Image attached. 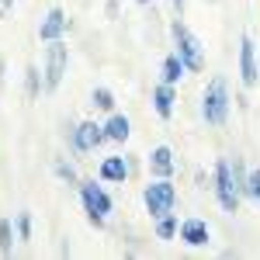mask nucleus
<instances>
[{"instance_id":"nucleus-1","label":"nucleus","mask_w":260,"mask_h":260,"mask_svg":"<svg viewBox=\"0 0 260 260\" xmlns=\"http://www.w3.org/2000/svg\"><path fill=\"white\" fill-rule=\"evenodd\" d=\"M198 115L208 128H225L229 125V118H233V90H229L225 77H212L205 83L198 101Z\"/></svg>"},{"instance_id":"nucleus-2","label":"nucleus","mask_w":260,"mask_h":260,"mask_svg":"<svg viewBox=\"0 0 260 260\" xmlns=\"http://www.w3.org/2000/svg\"><path fill=\"white\" fill-rule=\"evenodd\" d=\"M77 198H80V208H83V215H87V222L94 229H108V219L115 212V198H111L108 184L101 177H80Z\"/></svg>"},{"instance_id":"nucleus-3","label":"nucleus","mask_w":260,"mask_h":260,"mask_svg":"<svg viewBox=\"0 0 260 260\" xmlns=\"http://www.w3.org/2000/svg\"><path fill=\"white\" fill-rule=\"evenodd\" d=\"M62 142L73 156H94L98 149L111 146L108 132H104V121L98 118H83V121H66L62 125Z\"/></svg>"},{"instance_id":"nucleus-4","label":"nucleus","mask_w":260,"mask_h":260,"mask_svg":"<svg viewBox=\"0 0 260 260\" xmlns=\"http://www.w3.org/2000/svg\"><path fill=\"white\" fill-rule=\"evenodd\" d=\"M212 194H215V205L225 215H236L243 208V191L236 177H233V167H229V156H219L215 167H212Z\"/></svg>"},{"instance_id":"nucleus-5","label":"nucleus","mask_w":260,"mask_h":260,"mask_svg":"<svg viewBox=\"0 0 260 260\" xmlns=\"http://www.w3.org/2000/svg\"><path fill=\"white\" fill-rule=\"evenodd\" d=\"M170 42H174V52L184 59L187 73H205V45H201V39L187 28L184 18L170 21Z\"/></svg>"},{"instance_id":"nucleus-6","label":"nucleus","mask_w":260,"mask_h":260,"mask_svg":"<svg viewBox=\"0 0 260 260\" xmlns=\"http://www.w3.org/2000/svg\"><path fill=\"white\" fill-rule=\"evenodd\" d=\"M177 205H180V191L174 177H153L149 184H142V208L149 212V219L177 212Z\"/></svg>"},{"instance_id":"nucleus-7","label":"nucleus","mask_w":260,"mask_h":260,"mask_svg":"<svg viewBox=\"0 0 260 260\" xmlns=\"http://www.w3.org/2000/svg\"><path fill=\"white\" fill-rule=\"evenodd\" d=\"M42 73H45L49 94H56L62 87V80H66V73H70V45H66V39L45 45V52H42Z\"/></svg>"},{"instance_id":"nucleus-8","label":"nucleus","mask_w":260,"mask_h":260,"mask_svg":"<svg viewBox=\"0 0 260 260\" xmlns=\"http://www.w3.org/2000/svg\"><path fill=\"white\" fill-rule=\"evenodd\" d=\"M236 70H240V87L243 90L260 87V59H257V42H253V35H240Z\"/></svg>"},{"instance_id":"nucleus-9","label":"nucleus","mask_w":260,"mask_h":260,"mask_svg":"<svg viewBox=\"0 0 260 260\" xmlns=\"http://www.w3.org/2000/svg\"><path fill=\"white\" fill-rule=\"evenodd\" d=\"M70 31H73V21H70V14H66L62 7H49V11L42 14V21H39V42L42 45L66 39Z\"/></svg>"},{"instance_id":"nucleus-10","label":"nucleus","mask_w":260,"mask_h":260,"mask_svg":"<svg viewBox=\"0 0 260 260\" xmlns=\"http://www.w3.org/2000/svg\"><path fill=\"white\" fill-rule=\"evenodd\" d=\"M177 240L184 243L187 250H205V246L212 243V225L201 219V215H187V219H180Z\"/></svg>"},{"instance_id":"nucleus-11","label":"nucleus","mask_w":260,"mask_h":260,"mask_svg":"<svg viewBox=\"0 0 260 260\" xmlns=\"http://www.w3.org/2000/svg\"><path fill=\"white\" fill-rule=\"evenodd\" d=\"M98 177L104 184H128L132 170H128V153H111V156H101L98 160Z\"/></svg>"},{"instance_id":"nucleus-12","label":"nucleus","mask_w":260,"mask_h":260,"mask_svg":"<svg viewBox=\"0 0 260 260\" xmlns=\"http://www.w3.org/2000/svg\"><path fill=\"white\" fill-rule=\"evenodd\" d=\"M146 167H149V177H177V153L167 142H160V146L149 149Z\"/></svg>"},{"instance_id":"nucleus-13","label":"nucleus","mask_w":260,"mask_h":260,"mask_svg":"<svg viewBox=\"0 0 260 260\" xmlns=\"http://www.w3.org/2000/svg\"><path fill=\"white\" fill-rule=\"evenodd\" d=\"M149 104H153V111H156V118H160V121H170V118H174V111H177V87H174V83L156 80V87L149 90Z\"/></svg>"},{"instance_id":"nucleus-14","label":"nucleus","mask_w":260,"mask_h":260,"mask_svg":"<svg viewBox=\"0 0 260 260\" xmlns=\"http://www.w3.org/2000/svg\"><path fill=\"white\" fill-rule=\"evenodd\" d=\"M101 121H104V132H108V142H111V146H125V142L132 139V118H128L125 111L115 108L111 115H104Z\"/></svg>"},{"instance_id":"nucleus-15","label":"nucleus","mask_w":260,"mask_h":260,"mask_svg":"<svg viewBox=\"0 0 260 260\" xmlns=\"http://www.w3.org/2000/svg\"><path fill=\"white\" fill-rule=\"evenodd\" d=\"M21 87H24V98L28 101H42L49 94V87H45V73H42L39 62H28L24 66V73H21Z\"/></svg>"},{"instance_id":"nucleus-16","label":"nucleus","mask_w":260,"mask_h":260,"mask_svg":"<svg viewBox=\"0 0 260 260\" xmlns=\"http://www.w3.org/2000/svg\"><path fill=\"white\" fill-rule=\"evenodd\" d=\"M52 177L77 191V184H80V170H77V163H73V153H70V156H52Z\"/></svg>"},{"instance_id":"nucleus-17","label":"nucleus","mask_w":260,"mask_h":260,"mask_svg":"<svg viewBox=\"0 0 260 260\" xmlns=\"http://www.w3.org/2000/svg\"><path fill=\"white\" fill-rule=\"evenodd\" d=\"M184 77H187V66H184V59H180L177 52L170 49V52L163 56V62H160V80L180 87V80H184Z\"/></svg>"},{"instance_id":"nucleus-18","label":"nucleus","mask_w":260,"mask_h":260,"mask_svg":"<svg viewBox=\"0 0 260 260\" xmlns=\"http://www.w3.org/2000/svg\"><path fill=\"white\" fill-rule=\"evenodd\" d=\"M177 229H180L177 212H167V215H156V219H153V240H160V243L177 240Z\"/></svg>"},{"instance_id":"nucleus-19","label":"nucleus","mask_w":260,"mask_h":260,"mask_svg":"<svg viewBox=\"0 0 260 260\" xmlns=\"http://www.w3.org/2000/svg\"><path fill=\"white\" fill-rule=\"evenodd\" d=\"M87 104H90V111H98V115H111V111L118 108V98H115L111 87H94L90 98H87Z\"/></svg>"},{"instance_id":"nucleus-20","label":"nucleus","mask_w":260,"mask_h":260,"mask_svg":"<svg viewBox=\"0 0 260 260\" xmlns=\"http://www.w3.org/2000/svg\"><path fill=\"white\" fill-rule=\"evenodd\" d=\"M18 229H14V219H0V257H14L18 250Z\"/></svg>"},{"instance_id":"nucleus-21","label":"nucleus","mask_w":260,"mask_h":260,"mask_svg":"<svg viewBox=\"0 0 260 260\" xmlns=\"http://www.w3.org/2000/svg\"><path fill=\"white\" fill-rule=\"evenodd\" d=\"M14 229H18L21 243L31 240V236H35V219H31V212H18V215H14Z\"/></svg>"},{"instance_id":"nucleus-22","label":"nucleus","mask_w":260,"mask_h":260,"mask_svg":"<svg viewBox=\"0 0 260 260\" xmlns=\"http://www.w3.org/2000/svg\"><path fill=\"white\" fill-rule=\"evenodd\" d=\"M243 201H253V205H260V167H250V177H246Z\"/></svg>"},{"instance_id":"nucleus-23","label":"nucleus","mask_w":260,"mask_h":260,"mask_svg":"<svg viewBox=\"0 0 260 260\" xmlns=\"http://www.w3.org/2000/svg\"><path fill=\"white\" fill-rule=\"evenodd\" d=\"M139 253H142L139 236H125V257H139Z\"/></svg>"},{"instance_id":"nucleus-24","label":"nucleus","mask_w":260,"mask_h":260,"mask_svg":"<svg viewBox=\"0 0 260 260\" xmlns=\"http://www.w3.org/2000/svg\"><path fill=\"white\" fill-rule=\"evenodd\" d=\"M118 14H121V4H118V0H104V18H108V21H118Z\"/></svg>"},{"instance_id":"nucleus-25","label":"nucleus","mask_w":260,"mask_h":260,"mask_svg":"<svg viewBox=\"0 0 260 260\" xmlns=\"http://www.w3.org/2000/svg\"><path fill=\"white\" fill-rule=\"evenodd\" d=\"M194 184H198V187H208V191H212V174H205V170H194Z\"/></svg>"},{"instance_id":"nucleus-26","label":"nucleus","mask_w":260,"mask_h":260,"mask_svg":"<svg viewBox=\"0 0 260 260\" xmlns=\"http://www.w3.org/2000/svg\"><path fill=\"white\" fill-rule=\"evenodd\" d=\"M128 170H132V177H139V170H142V160L136 156V153H128Z\"/></svg>"},{"instance_id":"nucleus-27","label":"nucleus","mask_w":260,"mask_h":260,"mask_svg":"<svg viewBox=\"0 0 260 260\" xmlns=\"http://www.w3.org/2000/svg\"><path fill=\"white\" fill-rule=\"evenodd\" d=\"M233 101H236V108H240V111H246V108H250V98H246V90L233 94Z\"/></svg>"},{"instance_id":"nucleus-28","label":"nucleus","mask_w":260,"mask_h":260,"mask_svg":"<svg viewBox=\"0 0 260 260\" xmlns=\"http://www.w3.org/2000/svg\"><path fill=\"white\" fill-rule=\"evenodd\" d=\"M14 4H18V0H0V18H7V14L14 11Z\"/></svg>"},{"instance_id":"nucleus-29","label":"nucleus","mask_w":260,"mask_h":260,"mask_svg":"<svg viewBox=\"0 0 260 260\" xmlns=\"http://www.w3.org/2000/svg\"><path fill=\"white\" fill-rule=\"evenodd\" d=\"M170 7L177 11V18H184V11H187V0H170Z\"/></svg>"},{"instance_id":"nucleus-30","label":"nucleus","mask_w":260,"mask_h":260,"mask_svg":"<svg viewBox=\"0 0 260 260\" xmlns=\"http://www.w3.org/2000/svg\"><path fill=\"white\" fill-rule=\"evenodd\" d=\"M59 257H73V246H70V240L59 243Z\"/></svg>"},{"instance_id":"nucleus-31","label":"nucleus","mask_w":260,"mask_h":260,"mask_svg":"<svg viewBox=\"0 0 260 260\" xmlns=\"http://www.w3.org/2000/svg\"><path fill=\"white\" fill-rule=\"evenodd\" d=\"M4 73H7V59L0 56V80H4Z\"/></svg>"},{"instance_id":"nucleus-32","label":"nucleus","mask_w":260,"mask_h":260,"mask_svg":"<svg viewBox=\"0 0 260 260\" xmlns=\"http://www.w3.org/2000/svg\"><path fill=\"white\" fill-rule=\"evenodd\" d=\"M136 4H142V7H149V4H153V0H136Z\"/></svg>"},{"instance_id":"nucleus-33","label":"nucleus","mask_w":260,"mask_h":260,"mask_svg":"<svg viewBox=\"0 0 260 260\" xmlns=\"http://www.w3.org/2000/svg\"><path fill=\"white\" fill-rule=\"evenodd\" d=\"M208 4H219V0H208Z\"/></svg>"}]
</instances>
